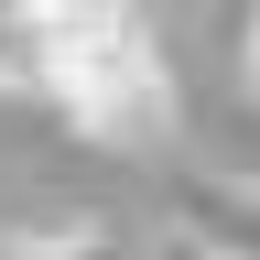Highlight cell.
Instances as JSON below:
<instances>
[{"label": "cell", "instance_id": "1", "mask_svg": "<svg viewBox=\"0 0 260 260\" xmlns=\"http://www.w3.org/2000/svg\"><path fill=\"white\" fill-rule=\"evenodd\" d=\"M32 44H44V98L87 130V141H109V152L174 141L184 76H174V54H162L152 11H119V0L65 11V0H44V11H32Z\"/></svg>", "mask_w": 260, "mask_h": 260}, {"label": "cell", "instance_id": "2", "mask_svg": "<svg viewBox=\"0 0 260 260\" xmlns=\"http://www.w3.org/2000/svg\"><path fill=\"white\" fill-rule=\"evenodd\" d=\"M174 239L195 260H260V184H239V174L174 184Z\"/></svg>", "mask_w": 260, "mask_h": 260}, {"label": "cell", "instance_id": "3", "mask_svg": "<svg viewBox=\"0 0 260 260\" xmlns=\"http://www.w3.org/2000/svg\"><path fill=\"white\" fill-rule=\"evenodd\" d=\"M0 260H141L130 239H109V228H0Z\"/></svg>", "mask_w": 260, "mask_h": 260}, {"label": "cell", "instance_id": "4", "mask_svg": "<svg viewBox=\"0 0 260 260\" xmlns=\"http://www.w3.org/2000/svg\"><path fill=\"white\" fill-rule=\"evenodd\" d=\"M0 98H44V44H32V11H0Z\"/></svg>", "mask_w": 260, "mask_h": 260}, {"label": "cell", "instance_id": "5", "mask_svg": "<svg viewBox=\"0 0 260 260\" xmlns=\"http://www.w3.org/2000/svg\"><path fill=\"white\" fill-rule=\"evenodd\" d=\"M239 76L260 87V11H249V32H239Z\"/></svg>", "mask_w": 260, "mask_h": 260}]
</instances>
